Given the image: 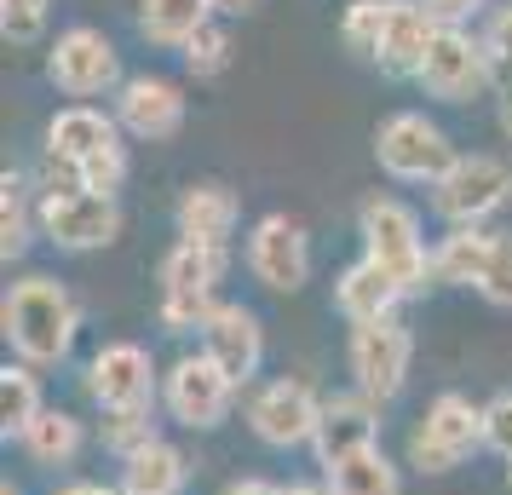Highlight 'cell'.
Listing matches in <instances>:
<instances>
[{
	"mask_svg": "<svg viewBox=\"0 0 512 495\" xmlns=\"http://www.w3.org/2000/svg\"><path fill=\"white\" fill-rule=\"evenodd\" d=\"M0 334L18 363L29 369H58L75 352V334H81V306L58 277H24V283L6 288L0 300Z\"/></svg>",
	"mask_w": 512,
	"mask_h": 495,
	"instance_id": "6da1fadb",
	"label": "cell"
},
{
	"mask_svg": "<svg viewBox=\"0 0 512 495\" xmlns=\"http://www.w3.org/2000/svg\"><path fill=\"white\" fill-rule=\"evenodd\" d=\"M357 236H363V260H374L397 288L403 300H415L438 283L432 277V254H426V236H420V213L397 196H363L357 202Z\"/></svg>",
	"mask_w": 512,
	"mask_h": 495,
	"instance_id": "7a4b0ae2",
	"label": "cell"
},
{
	"mask_svg": "<svg viewBox=\"0 0 512 495\" xmlns=\"http://www.w3.org/2000/svg\"><path fill=\"white\" fill-rule=\"evenodd\" d=\"M47 150L58 162H70L87 190H110L127 179V144H121V121L93 110V104H70L47 121Z\"/></svg>",
	"mask_w": 512,
	"mask_h": 495,
	"instance_id": "3957f363",
	"label": "cell"
},
{
	"mask_svg": "<svg viewBox=\"0 0 512 495\" xmlns=\"http://www.w3.org/2000/svg\"><path fill=\"white\" fill-rule=\"evenodd\" d=\"M225 248H202V242H173L162 260V329L167 334H202L213 311H219V283H225Z\"/></svg>",
	"mask_w": 512,
	"mask_h": 495,
	"instance_id": "277c9868",
	"label": "cell"
},
{
	"mask_svg": "<svg viewBox=\"0 0 512 495\" xmlns=\"http://www.w3.org/2000/svg\"><path fill=\"white\" fill-rule=\"evenodd\" d=\"M374 162L397 185H438L443 173L461 162V150L449 144L438 121H426L420 110H397L374 127Z\"/></svg>",
	"mask_w": 512,
	"mask_h": 495,
	"instance_id": "5b68a950",
	"label": "cell"
},
{
	"mask_svg": "<svg viewBox=\"0 0 512 495\" xmlns=\"http://www.w3.org/2000/svg\"><path fill=\"white\" fill-rule=\"evenodd\" d=\"M478 449H484V403H472L466 392H438L409 432V467L438 478V472H455Z\"/></svg>",
	"mask_w": 512,
	"mask_h": 495,
	"instance_id": "8992f818",
	"label": "cell"
},
{
	"mask_svg": "<svg viewBox=\"0 0 512 495\" xmlns=\"http://www.w3.org/2000/svg\"><path fill=\"white\" fill-rule=\"evenodd\" d=\"M87 398L104 415H133V409H156L162 398V375L139 340H110L87 357Z\"/></svg>",
	"mask_w": 512,
	"mask_h": 495,
	"instance_id": "52a82bcc",
	"label": "cell"
},
{
	"mask_svg": "<svg viewBox=\"0 0 512 495\" xmlns=\"http://www.w3.org/2000/svg\"><path fill=\"white\" fill-rule=\"evenodd\" d=\"M507 202H512V167L501 162V156H484V150L461 156V162L432 185V208H438V219H449V225H484V219H495Z\"/></svg>",
	"mask_w": 512,
	"mask_h": 495,
	"instance_id": "ba28073f",
	"label": "cell"
},
{
	"mask_svg": "<svg viewBox=\"0 0 512 495\" xmlns=\"http://www.w3.org/2000/svg\"><path fill=\"white\" fill-rule=\"evenodd\" d=\"M351 380H357V392L374 403H392L403 392V380H409V363H415V334L403 317H380V323H357L351 329Z\"/></svg>",
	"mask_w": 512,
	"mask_h": 495,
	"instance_id": "9c48e42d",
	"label": "cell"
},
{
	"mask_svg": "<svg viewBox=\"0 0 512 495\" xmlns=\"http://www.w3.org/2000/svg\"><path fill=\"white\" fill-rule=\"evenodd\" d=\"M231 403H236V380L225 375L208 352H185L162 375V409L179 426H190V432H213V426H225Z\"/></svg>",
	"mask_w": 512,
	"mask_h": 495,
	"instance_id": "30bf717a",
	"label": "cell"
},
{
	"mask_svg": "<svg viewBox=\"0 0 512 495\" xmlns=\"http://www.w3.org/2000/svg\"><path fill=\"white\" fill-rule=\"evenodd\" d=\"M47 81L64 98H98V93H121V52L110 47V35L93 24L64 29L47 52Z\"/></svg>",
	"mask_w": 512,
	"mask_h": 495,
	"instance_id": "8fae6325",
	"label": "cell"
},
{
	"mask_svg": "<svg viewBox=\"0 0 512 495\" xmlns=\"http://www.w3.org/2000/svg\"><path fill=\"white\" fill-rule=\"evenodd\" d=\"M317 421H323V398L317 386L300 375L265 380L254 398H248V426L265 449H300L317 438Z\"/></svg>",
	"mask_w": 512,
	"mask_h": 495,
	"instance_id": "7c38bea8",
	"label": "cell"
},
{
	"mask_svg": "<svg viewBox=\"0 0 512 495\" xmlns=\"http://www.w3.org/2000/svg\"><path fill=\"white\" fill-rule=\"evenodd\" d=\"M415 81H420V93L438 98V104H472V98L495 81V70H489L478 35H466V29H455V24H438L432 52H426V64H420Z\"/></svg>",
	"mask_w": 512,
	"mask_h": 495,
	"instance_id": "4fadbf2b",
	"label": "cell"
},
{
	"mask_svg": "<svg viewBox=\"0 0 512 495\" xmlns=\"http://www.w3.org/2000/svg\"><path fill=\"white\" fill-rule=\"evenodd\" d=\"M41 236L64 254H93L121 236V208L110 190H70V196H41Z\"/></svg>",
	"mask_w": 512,
	"mask_h": 495,
	"instance_id": "5bb4252c",
	"label": "cell"
},
{
	"mask_svg": "<svg viewBox=\"0 0 512 495\" xmlns=\"http://www.w3.org/2000/svg\"><path fill=\"white\" fill-rule=\"evenodd\" d=\"M248 271L271 294H300L311 283V236L288 213H265L248 231Z\"/></svg>",
	"mask_w": 512,
	"mask_h": 495,
	"instance_id": "9a60e30c",
	"label": "cell"
},
{
	"mask_svg": "<svg viewBox=\"0 0 512 495\" xmlns=\"http://www.w3.org/2000/svg\"><path fill=\"white\" fill-rule=\"evenodd\" d=\"M374 444H380V403L363 398V392H334V398H323V421H317V438H311L317 467L334 472L340 461H351V455H363Z\"/></svg>",
	"mask_w": 512,
	"mask_h": 495,
	"instance_id": "2e32d148",
	"label": "cell"
},
{
	"mask_svg": "<svg viewBox=\"0 0 512 495\" xmlns=\"http://www.w3.org/2000/svg\"><path fill=\"white\" fill-rule=\"evenodd\" d=\"M116 121L133 139L162 144L185 127V93L173 81H162V75H127L116 93Z\"/></svg>",
	"mask_w": 512,
	"mask_h": 495,
	"instance_id": "e0dca14e",
	"label": "cell"
},
{
	"mask_svg": "<svg viewBox=\"0 0 512 495\" xmlns=\"http://www.w3.org/2000/svg\"><path fill=\"white\" fill-rule=\"evenodd\" d=\"M202 352L236 380V386H248L259 375V363H265V329H259V317L248 306H219L202 323Z\"/></svg>",
	"mask_w": 512,
	"mask_h": 495,
	"instance_id": "ac0fdd59",
	"label": "cell"
},
{
	"mask_svg": "<svg viewBox=\"0 0 512 495\" xmlns=\"http://www.w3.org/2000/svg\"><path fill=\"white\" fill-rule=\"evenodd\" d=\"M242 219V202H236L231 185L219 179H202V185H185L179 202H173V225H179V242H202V248H225Z\"/></svg>",
	"mask_w": 512,
	"mask_h": 495,
	"instance_id": "d6986e66",
	"label": "cell"
},
{
	"mask_svg": "<svg viewBox=\"0 0 512 495\" xmlns=\"http://www.w3.org/2000/svg\"><path fill=\"white\" fill-rule=\"evenodd\" d=\"M432 35H438V18L426 12V0H392V18H386V35L374 47V64L380 75H397V81H415L426 52H432Z\"/></svg>",
	"mask_w": 512,
	"mask_h": 495,
	"instance_id": "ffe728a7",
	"label": "cell"
},
{
	"mask_svg": "<svg viewBox=\"0 0 512 495\" xmlns=\"http://www.w3.org/2000/svg\"><path fill=\"white\" fill-rule=\"evenodd\" d=\"M334 306H340V317L357 329V323L397 317V306H403V288H397L374 260H351L346 271H340V283H334Z\"/></svg>",
	"mask_w": 512,
	"mask_h": 495,
	"instance_id": "44dd1931",
	"label": "cell"
},
{
	"mask_svg": "<svg viewBox=\"0 0 512 495\" xmlns=\"http://www.w3.org/2000/svg\"><path fill=\"white\" fill-rule=\"evenodd\" d=\"M185 484H190V461L167 438H156V444H144L139 455L121 461L116 490L121 495H185Z\"/></svg>",
	"mask_w": 512,
	"mask_h": 495,
	"instance_id": "7402d4cb",
	"label": "cell"
},
{
	"mask_svg": "<svg viewBox=\"0 0 512 495\" xmlns=\"http://www.w3.org/2000/svg\"><path fill=\"white\" fill-rule=\"evenodd\" d=\"M213 24V0H139V35L150 47L185 52Z\"/></svg>",
	"mask_w": 512,
	"mask_h": 495,
	"instance_id": "603a6c76",
	"label": "cell"
},
{
	"mask_svg": "<svg viewBox=\"0 0 512 495\" xmlns=\"http://www.w3.org/2000/svg\"><path fill=\"white\" fill-rule=\"evenodd\" d=\"M489 242H495V231H484V225H449V236L432 248V277L449 288H478Z\"/></svg>",
	"mask_w": 512,
	"mask_h": 495,
	"instance_id": "cb8c5ba5",
	"label": "cell"
},
{
	"mask_svg": "<svg viewBox=\"0 0 512 495\" xmlns=\"http://www.w3.org/2000/svg\"><path fill=\"white\" fill-rule=\"evenodd\" d=\"M323 484H328V495H403V472H397V461L386 449L374 444L363 455L340 461L334 472H323Z\"/></svg>",
	"mask_w": 512,
	"mask_h": 495,
	"instance_id": "d4e9b609",
	"label": "cell"
},
{
	"mask_svg": "<svg viewBox=\"0 0 512 495\" xmlns=\"http://www.w3.org/2000/svg\"><path fill=\"white\" fill-rule=\"evenodd\" d=\"M29 179L24 173H12L6 167V179H0V260H24L29 254V236L41 231V208H29Z\"/></svg>",
	"mask_w": 512,
	"mask_h": 495,
	"instance_id": "484cf974",
	"label": "cell"
},
{
	"mask_svg": "<svg viewBox=\"0 0 512 495\" xmlns=\"http://www.w3.org/2000/svg\"><path fill=\"white\" fill-rule=\"evenodd\" d=\"M18 444H24V455L35 467H70L81 455V444H87V432H81V421L70 409H41V421L29 426Z\"/></svg>",
	"mask_w": 512,
	"mask_h": 495,
	"instance_id": "4316f807",
	"label": "cell"
},
{
	"mask_svg": "<svg viewBox=\"0 0 512 495\" xmlns=\"http://www.w3.org/2000/svg\"><path fill=\"white\" fill-rule=\"evenodd\" d=\"M41 375L29 369V363H6L0 369V438H24L29 426L41 421Z\"/></svg>",
	"mask_w": 512,
	"mask_h": 495,
	"instance_id": "83f0119b",
	"label": "cell"
},
{
	"mask_svg": "<svg viewBox=\"0 0 512 495\" xmlns=\"http://www.w3.org/2000/svg\"><path fill=\"white\" fill-rule=\"evenodd\" d=\"M386 18H392V0H351L346 18H340L346 47L374 64V47H380V35H386Z\"/></svg>",
	"mask_w": 512,
	"mask_h": 495,
	"instance_id": "f1b7e54d",
	"label": "cell"
},
{
	"mask_svg": "<svg viewBox=\"0 0 512 495\" xmlns=\"http://www.w3.org/2000/svg\"><path fill=\"white\" fill-rule=\"evenodd\" d=\"M162 432H156V409H133V415H104V449L110 455H139L144 444H156Z\"/></svg>",
	"mask_w": 512,
	"mask_h": 495,
	"instance_id": "f546056e",
	"label": "cell"
},
{
	"mask_svg": "<svg viewBox=\"0 0 512 495\" xmlns=\"http://www.w3.org/2000/svg\"><path fill=\"white\" fill-rule=\"evenodd\" d=\"M185 70L196 75V81H213V75L231 70V29H225V24L202 29V35L185 47Z\"/></svg>",
	"mask_w": 512,
	"mask_h": 495,
	"instance_id": "4dcf8cb0",
	"label": "cell"
},
{
	"mask_svg": "<svg viewBox=\"0 0 512 495\" xmlns=\"http://www.w3.org/2000/svg\"><path fill=\"white\" fill-rule=\"evenodd\" d=\"M478 294H484L495 311H512V231H495L489 242L484 277H478Z\"/></svg>",
	"mask_w": 512,
	"mask_h": 495,
	"instance_id": "1f68e13d",
	"label": "cell"
},
{
	"mask_svg": "<svg viewBox=\"0 0 512 495\" xmlns=\"http://www.w3.org/2000/svg\"><path fill=\"white\" fill-rule=\"evenodd\" d=\"M478 41H484V58H489V70H495V87H507L512 81V0L484 18V35Z\"/></svg>",
	"mask_w": 512,
	"mask_h": 495,
	"instance_id": "d6a6232c",
	"label": "cell"
},
{
	"mask_svg": "<svg viewBox=\"0 0 512 495\" xmlns=\"http://www.w3.org/2000/svg\"><path fill=\"white\" fill-rule=\"evenodd\" d=\"M47 6L52 0H0V35H6L12 47L41 41V29H47Z\"/></svg>",
	"mask_w": 512,
	"mask_h": 495,
	"instance_id": "836d02e7",
	"label": "cell"
},
{
	"mask_svg": "<svg viewBox=\"0 0 512 495\" xmlns=\"http://www.w3.org/2000/svg\"><path fill=\"white\" fill-rule=\"evenodd\" d=\"M484 449H495V455L512 461V392H495L484 403Z\"/></svg>",
	"mask_w": 512,
	"mask_h": 495,
	"instance_id": "e575fe53",
	"label": "cell"
},
{
	"mask_svg": "<svg viewBox=\"0 0 512 495\" xmlns=\"http://www.w3.org/2000/svg\"><path fill=\"white\" fill-rule=\"evenodd\" d=\"M484 6H489V0H426V12H432L438 24H455V29H461L466 18H478Z\"/></svg>",
	"mask_w": 512,
	"mask_h": 495,
	"instance_id": "d590c367",
	"label": "cell"
},
{
	"mask_svg": "<svg viewBox=\"0 0 512 495\" xmlns=\"http://www.w3.org/2000/svg\"><path fill=\"white\" fill-rule=\"evenodd\" d=\"M219 495H282V484H271V478H231Z\"/></svg>",
	"mask_w": 512,
	"mask_h": 495,
	"instance_id": "8d00e7d4",
	"label": "cell"
},
{
	"mask_svg": "<svg viewBox=\"0 0 512 495\" xmlns=\"http://www.w3.org/2000/svg\"><path fill=\"white\" fill-rule=\"evenodd\" d=\"M52 495H121V490H110V484H93V478H75V484H64V490H52Z\"/></svg>",
	"mask_w": 512,
	"mask_h": 495,
	"instance_id": "74e56055",
	"label": "cell"
},
{
	"mask_svg": "<svg viewBox=\"0 0 512 495\" xmlns=\"http://www.w3.org/2000/svg\"><path fill=\"white\" fill-rule=\"evenodd\" d=\"M495 121H501V133L512 139V81L501 87V98H495Z\"/></svg>",
	"mask_w": 512,
	"mask_h": 495,
	"instance_id": "f35d334b",
	"label": "cell"
},
{
	"mask_svg": "<svg viewBox=\"0 0 512 495\" xmlns=\"http://www.w3.org/2000/svg\"><path fill=\"white\" fill-rule=\"evenodd\" d=\"M282 495H328V484H288Z\"/></svg>",
	"mask_w": 512,
	"mask_h": 495,
	"instance_id": "ab89813d",
	"label": "cell"
},
{
	"mask_svg": "<svg viewBox=\"0 0 512 495\" xmlns=\"http://www.w3.org/2000/svg\"><path fill=\"white\" fill-rule=\"evenodd\" d=\"M254 0H213V12H248Z\"/></svg>",
	"mask_w": 512,
	"mask_h": 495,
	"instance_id": "60d3db41",
	"label": "cell"
},
{
	"mask_svg": "<svg viewBox=\"0 0 512 495\" xmlns=\"http://www.w3.org/2000/svg\"><path fill=\"white\" fill-rule=\"evenodd\" d=\"M0 495H18V490H12V484H0Z\"/></svg>",
	"mask_w": 512,
	"mask_h": 495,
	"instance_id": "b9f144b4",
	"label": "cell"
},
{
	"mask_svg": "<svg viewBox=\"0 0 512 495\" xmlns=\"http://www.w3.org/2000/svg\"><path fill=\"white\" fill-rule=\"evenodd\" d=\"M507 490H512V461H507Z\"/></svg>",
	"mask_w": 512,
	"mask_h": 495,
	"instance_id": "7bdbcfd3",
	"label": "cell"
}]
</instances>
